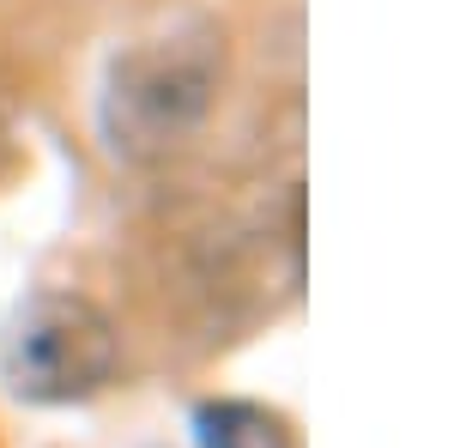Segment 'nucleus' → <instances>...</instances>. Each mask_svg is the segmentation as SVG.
Here are the masks:
<instances>
[{"label":"nucleus","mask_w":454,"mask_h":448,"mask_svg":"<svg viewBox=\"0 0 454 448\" xmlns=\"http://www.w3.org/2000/svg\"><path fill=\"white\" fill-rule=\"evenodd\" d=\"M0 370L25 400H85L115 376V321L91 297L43 291L0 345Z\"/></svg>","instance_id":"1"},{"label":"nucleus","mask_w":454,"mask_h":448,"mask_svg":"<svg viewBox=\"0 0 454 448\" xmlns=\"http://www.w3.org/2000/svg\"><path fill=\"white\" fill-rule=\"evenodd\" d=\"M212 104L207 55L188 49H140L109 79V134L121 152H158L188 134Z\"/></svg>","instance_id":"2"},{"label":"nucleus","mask_w":454,"mask_h":448,"mask_svg":"<svg viewBox=\"0 0 454 448\" xmlns=\"http://www.w3.org/2000/svg\"><path fill=\"white\" fill-rule=\"evenodd\" d=\"M194 436L200 448H297L291 424L254 400H207L194 413Z\"/></svg>","instance_id":"3"}]
</instances>
